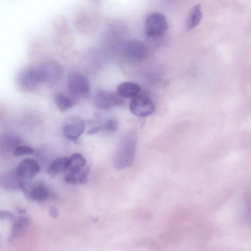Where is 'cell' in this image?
<instances>
[{"label":"cell","mask_w":251,"mask_h":251,"mask_svg":"<svg viewBox=\"0 0 251 251\" xmlns=\"http://www.w3.org/2000/svg\"><path fill=\"white\" fill-rule=\"evenodd\" d=\"M41 171L38 163L31 158H25L18 164L16 170L17 174L23 179L30 178L38 174Z\"/></svg>","instance_id":"obj_11"},{"label":"cell","mask_w":251,"mask_h":251,"mask_svg":"<svg viewBox=\"0 0 251 251\" xmlns=\"http://www.w3.org/2000/svg\"><path fill=\"white\" fill-rule=\"evenodd\" d=\"M129 109L137 116L146 117L154 112L155 106L150 98L145 95H138L131 100Z\"/></svg>","instance_id":"obj_6"},{"label":"cell","mask_w":251,"mask_h":251,"mask_svg":"<svg viewBox=\"0 0 251 251\" xmlns=\"http://www.w3.org/2000/svg\"><path fill=\"white\" fill-rule=\"evenodd\" d=\"M168 25L165 16L161 13L154 12L149 14L145 23L146 35L151 38H157L166 32Z\"/></svg>","instance_id":"obj_4"},{"label":"cell","mask_w":251,"mask_h":251,"mask_svg":"<svg viewBox=\"0 0 251 251\" xmlns=\"http://www.w3.org/2000/svg\"><path fill=\"white\" fill-rule=\"evenodd\" d=\"M141 91V87L137 83L132 82H124L120 84L117 88V94L121 98H134Z\"/></svg>","instance_id":"obj_15"},{"label":"cell","mask_w":251,"mask_h":251,"mask_svg":"<svg viewBox=\"0 0 251 251\" xmlns=\"http://www.w3.org/2000/svg\"><path fill=\"white\" fill-rule=\"evenodd\" d=\"M250 215L251 216V206L250 208Z\"/></svg>","instance_id":"obj_24"},{"label":"cell","mask_w":251,"mask_h":251,"mask_svg":"<svg viewBox=\"0 0 251 251\" xmlns=\"http://www.w3.org/2000/svg\"><path fill=\"white\" fill-rule=\"evenodd\" d=\"M50 215L52 217H56L58 215V210L55 207H50L49 210Z\"/></svg>","instance_id":"obj_23"},{"label":"cell","mask_w":251,"mask_h":251,"mask_svg":"<svg viewBox=\"0 0 251 251\" xmlns=\"http://www.w3.org/2000/svg\"><path fill=\"white\" fill-rule=\"evenodd\" d=\"M34 152V150L29 146L20 145L14 150L13 152L15 156H20L24 155L32 154Z\"/></svg>","instance_id":"obj_20"},{"label":"cell","mask_w":251,"mask_h":251,"mask_svg":"<svg viewBox=\"0 0 251 251\" xmlns=\"http://www.w3.org/2000/svg\"><path fill=\"white\" fill-rule=\"evenodd\" d=\"M70 165L65 176V182L69 184H85L88 180L89 168L84 156L75 152L70 157Z\"/></svg>","instance_id":"obj_2"},{"label":"cell","mask_w":251,"mask_h":251,"mask_svg":"<svg viewBox=\"0 0 251 251\" xmlns=\"http://www.w3.org/2000/svg\"><path fill=\"white\" fill-rule=\"evenodd\" d=\"M26 196L30 199L41 201L47 199L50 195L49 190L42 183H38L29 186L25 183L21 189Z\"/></svg>","instance_id":"obj_12"},{"label":"cell","mask_w":251,"mask_h":251,"mask_svg":"<svg viewBox=\"0 0 251 251\" xmlns=\"http://www.w3.org/2000/svg\"><path fill=\"white\" fill-rule=\"evenodd\" d=\"M85 126L83 120L77 117L71 118L65 124L63 133L67 139L75 141L83 134Z\"/></svg>","instance_id":"obj_10"},{"label":"cell","mask_w":251,"mask_h":251,"mask_svg":"<svg viewBox=\"0 0 251 251\" xmlns=\"http://www.w3.org/2000/svg\"><path fill=\"white\" fill-rule=\"evenodd\" d=\"M117 94L111 92L101 88L96 89L94 96V104L101 109H108L121 103Z\"/></svg>","instance_id":"obj_8"},{"label":"cell","mask_w":251,"mask_h":251,"mask_svg":"<svg viewBox=\"0 0 251 251\" xmlns=\"http://www.w3.org/2000/svg\"><path fill=\"white\" fill-rule=\"evenodd\" d=\"M101 130V126H96L93 127V128L88 130L87 132V134L88 135H93V134H95L99 132Z\"/></svg>","instance_id":"obj_22"},{"label":"cell","mask_w":251,"mask_h":251,"mask_svg":"<svg viewBox=\"0 0 251 251\" xmlns=\"http://www.w3.org/2000/svg\"><path fill=\"white\" fill-rule=\"evenodd\" d=\"M53 100L58 109L61 112H65L75 106L77 99L72 95L62 92L56 93L53 97Z\"/></svg>","instance_id":"obj_14"},{"label":"cell","mask_w":251,"mask_h":251,"mask_svg":"<svg viewBox=\"0 0 251 251\" xmlns=\"http://www.w3.org/2000/svg\"><path fill=\"white\" fill-rule=\"evenodd\" d=\"M24 184L23 179L16 172H8L1 175L0 177V186L7 190H16L22 189Z\"/></svg>","instance_id":"obj_13"},{"label":"cell","mask_w":251,"mask_h":251,"mask_svg":"<svg viewBox=\"0 0 251 251\" xmlns=\"http://www.w3.org/2000/svg\"><path fill=\"white\" fill-rule=\"evenodd\" d=\"M29 220L25 217L19 218L14 223L11 231V238L18 237L23 232V230L27 226Z\"/></svg>","instance_id":"obj_19"},{"label":"cell","mask_w":251,"mask_h":251,"mask_svg":"<svg viewBox=\"0 0 251 251\" xmlns=\"http://www.w3.org/2000/svg\"><path fill=\"white\" fill-rule=\"evenodd\" d=\"M17 82L24 90L31 91L35 89L41 83L37 68L27 67L22 70L18 75Z\"/></svg>","instance_id":"obj_7"},{"label":"cell","mask_w":251,"mask_h":251,"mask_svg":"<svg viewBox=\"0 0 251 251\" xmlns=\"http://www.w3.org/2000/svg\"><path fill=\"white\" fill-rule=\"evenodd\" d=\"M202 17V12L200 4H197L190 11L186 22L188 29H191L196 27L200 23Z\"/></svg>","instance_id":"obj_18"},{"label":"cell","mask_w":251,"mask_h":251,"mask_svg":"<svg viewBox=\"0 0 251 251\" xmlns=\"http://www.w3.org/2000/svg\"><path fill=\"white\" fill-rule=\"evenodd\" d=\"M136 147V135L129 132L122 139L113 158L115 168L121 170L130 166L134 162Z\"/></svg>","instance_id":"obj_1"},{"label":"cell","mask_w":251,"mask_h":251,"mask_svg":"<svg viewBox=\"0 0 251 251\" xmlns=\"http://www.w3.org/2000/svg\"><path fill=\"white\" fill-rule=\"evenodd\" d=\"M70 165L69 157H59L50 165L47 170V173L50 176L53 177L65 172H67Z\"/></svg>","instance_id":"obj_16"},{"label":"cell","mask_w":251,"mask_h":251,"mask_svg":"<svg viewBox=\"0 0 251 251\" xmlns=\"http://www.w3.org/2000/svg\"><path fill=\"white\" fill-rule=\"evenodd\" d=\"M124 50L126 58L132 62H141L146 59L148 54L146 45L138 40H132L128 42L125 46Z\"/></svg>","instance_id":"obj_9"},{"label":"cell","mask_w":251,"mask_h":251,"mask_svg":"<svg viewBox=\"0 0 251 251\" xmlns=\"http://www.w3.org/2000/svg\"><path fill=\"white\" fill-rule=\"evenodd\" d=\"M67 84L69 93L77 99L86 97L90 93V82L86 76L79 72L71 73L68 76Z\"/></svg>","instance_id":"obj_3"},{"label":"cell","mask_w":251,"mask_h":251,"mask_svg":"<svg viewBox=\"0 0 251 251\" xmlns=\"http://www.w3.org/2000/svg\"><path fill=\"white\" fill-rule=\"evenodd\" d=\"M118 127V124L117 121L115 119H110L104 123L101 126V129L107 131H114L117 130Z\"/></svg>","instance_id":"obj_21"},{"label":"cell","mask_w":251,"mask_h":251,"mask_svg":"<svg viewBox=\"0 0 251 251\" xmlns=\"http://www.w3.org/2000/svg\"><path fill=\"white\" fill-rule=\"evenodd\" d=\"M37 70L41 83L50 85L60 81L63 74L61 66L54 61L43 63L37 68Z\"/></svg>","instance_id":"obj_5"},{"label":"cell","mask_w":251,"mask_h":251,"mask_svg":"<svg viewBox=\"0 0 251 251\" xmlns=\"http://www.w3.org/2000/svg\"><path fill=\"white\" fill-rule=\"evenodd\" d=\"M21 139L17 135L11 133L4 134L0 139V147L5 151H13L21 145Z\"/></svg>","instance_id":"obj_17"}]
</instances>
